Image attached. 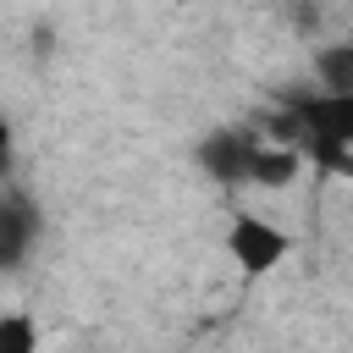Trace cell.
I'll use <instances>...</instances> for the list:
<instances>
[{"instance_id":"cell-1","label":"cell","mask_w":353,"mask_h":353,"mask_svg":"<svg viewBox=\"0 0 353 353\" xmlns=\"http://www.w3.org/2000/svg\"><path fill=\"white\" fill-rule=\"evenodd\" d=\"M287 248H292V237H287L281 226L259 221V215H237V221L226 226V254H232V259H237L248 276L276 270V265L287 259Z\"/></svg>"},{"instance_id":"cell-2","label":"cell","mask_w":353,"mask_h":353,"mask_svg":"<svg viewBox=\"0 0 353 353\" xmlns=\"http://www.w3.org/2000/svg\"><path fill=\"white\" fill-rule=\"evenodd\" d=\"M254 149H259V138L248 127H221V132H210L199 143V165H204V176H215V182L232 188V182H248Z\"/></svg>"},{"instance_id":"cell-3","label":"cell","mask_w":353,"mask_h":353,"mask_svg":"<svg viewBox=\"0 0 353 353\" xmlns=\"http://www.w3.org/2000/svg\"><path fill=\"white\" fill-rule=\"evenodd\" d=\"M39 243V210L28 193H0V270L22 265Z\"/></svg>"},{"instance_id":"cell-4","label":"cell","mask_w":353,"mask_h":353,"mask_svg":"<svg viewBox=\"0 0 353 353\" xmlns=\"http://www.w3.org/2000/svg\"><path fill=\"white\" fill-rule=\"evenodd\" d=\"M298 171H303V149L298 143H265L259 138V149L248 160V182L254 188H287Z\"/></svg>"},{"instance_id":"cell-5","label":"cell","mask_w":353,"mask_h":353,"mask_svg":"<svg viewBox=\"0 0 353 353\" xmlns=\"http://www.w3.org/2000/svg\"><path fill=\"white\" fill-rule=\"evenodd\" d=\"M314 83L325 94H353V44H325L314 50Z\"/></svg>"},{"instance_id":"cell-6","label":"cell","mask_w":353,"mask_h":353,"mask_svg":"<svg viewBox=\"0 0 353 353\" xmlns=\"http://www.w3.org/2000/svg\"><path fill=\"white\" fill-rule=\"evenodd\" d=\"M0 353H39L33 314H0Z\"/></svg>"},{"instance_id":"cell-7","label":"cell","mask_w":353,"mask_h":353,"mask_svg":"<svg viewBox=\"0 0 353 353\" xmlns=\"http://www.w3.org/2000/svg\"><path fill=\"white\" fill-rule=\"evenodd\" d=\"M6 165H11V127L0 121V171H6Z\"/></svg>"}]
</instances>
